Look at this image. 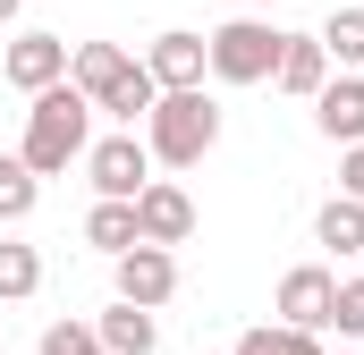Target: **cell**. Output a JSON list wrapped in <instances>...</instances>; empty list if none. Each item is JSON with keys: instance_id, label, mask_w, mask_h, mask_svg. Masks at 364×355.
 Instances as JSON below:
<instances>
[{"instance_id": "1", "label": "cell", "mask_w": 364, "mask_h": 355, "mask_svg": "<svg viewBox=\"0 0 364 355\" xmlns=\"http://www.w3.org/2000/svg\"><path fill=\"white\" fill-rule=\"evenodd\" d=\"M85 153H93V102H85L77 85H51V93H34L17 161H26L34 178H60L68 161H85Z\"/></svg>"}, {"instance_id": "2", "label": "cell", "mask_w": 364, "mask_h": 355, "mask_svg": "<svg viewBox=\"0 0 364 355\" xmlns=\"http://www.w3.org/2000/svg\"><path fill=\"white\" fill-rule=\"evenodd\" d=\"M68 85L85 93L93 110H110V119H153V102H161V85L144 77V60H127L119 43H77L68 51Z\"/></svg>"}, {"instance_id": "3", "label": "cell", "mask_w": 364, "mask_h": 355, "mask_svg": "<svg viewBox=\"0 0 364 355\" xmlns=\"http://www.w3.org/2000/svg\"><path fill=\"white\" fill-rule=\"evenodd\" d=\"M212 144H220V102H212V93H161V102H153L144 153H153L161 170H195Z\"/></svg>"}, {"instance_id": "4", "label": "cell", "mask_w": 364, "mask_h": 355, "mask_svg": "<svg viewBox=\"0 0 364 355\" xmlns=\"http://www.w3.org/2000/svg\"><path fill=\"white\" fill-rule=\"evenodd\" d=\"M203 51H212V77H220V85H272L288 34L263 26V17H229V26H212V34H203Z\"/></svg>"}, {"instance_id": "5", "label": "cell", "mask_w": 364, "mask_h": 355, "mask_svg": "<svg viewBox=\"0 0 364 355\" xmlns=\"http://www.w3.org/2000/svg\"><path fill=\"white\" fill-rule=\"evenodd\" d=\"M85 178H93L102 203H136V195L153 186V153H144L136 136H102V144L85 153Z\"/></svg>"}, {"instance_id": "6", "label": "cell", "mask_w": 364, "mask_h": 355, "mask_svg": "<svg viewBox=\"0 0 364 355\" xmlns=\"http://www.w3.org/2000/svg\"><path fill=\"white\" fill-rule=\"evenodd\" d=\"M110 288H119V305L153 313V305L178 296V254H161V246H127V254L110 263Z\"/></svg>"}, {"instance_id": "7", "label": "cell", "mask_w": 364, "mask_h": 355, "mask_svg": "<svg viewBox=\"0 0 364 355\" xmlns=\"http://www.w3.org/2000/svg\"><path fill=\"white\" fill-rule=\"evenodd\" d=\"M144 77H153L161 93H203V77H212V51H203V34H186V26L153 34V51H144Z\"/></svg>"}, {"instance_id": "8", "label": "cell", "mask_w": 364, "mask_h": 355, "mask_svg": "<svg viewBox=\"0 0 364 355\" xmlns=\"http://www.w3.org/2000/svg\"><path fill=\"white\" fill-rule=\"evenodd\" d=\"M136 237H144V246H161V254L186 246V237H195V195L170 186V178H153V186L136 195Z\"/></svg>"}, {"instance_id": "9", "label": "cell", "mask_w": 364, "mask_h": 355, "mask_svg": "<svg viewBox=\"0 0 364 355\" xmlns=\"http://www.w3.org/2000/svg\"><path fill=\"white\" fill-rule=\"evenodd\" d=\"M331 296H339V279L322 263H296L288 279H279V330H331Z\"/></svg>"}, {"instance_id": "10", "label": "cell", "mask_w": 364, "mask_h": 355, "mask_svg": "<svg viewBox=\"0 0 364 355\" xmlns=\"http://www.w3.org/2000/svg\"><path fill=\"white\" fill-rule=\"evenodd\" d=\"M0 77H9L17 93L68 85V43H60V34H17V43H9V60H0Z\"/></svg>"}, {"instance_id": "11", "label": "cell", "mask_w": 364, "mask_h": 355, "mask_svg": "<svg viewBox=\"0 0 364 355\" xmlns=\"http://www.w3.org/2000/svg\"><path fill=\"white\" fill-rule=\"evenodd\" d=\"M314 127L331 144H364V77H331L314 93Z\"/></svg>"}, {"instance_id": "12", "label": "cell", "mask_w": 364, "mask_h": 355, "mask_svg": "<svg viewBox=\"0 0 364 355\" xmlns=\"http://www.w3.org/2000/svg\"><path fill=\"white\" fill-rule=\"evenodd\" d=\"M279 93H296V102H314V93L331 85V51L314 43V34H288V51H279Z\"/></svg>"}, {"instance_id": "13", "label": "cell", "mask_w": 364, "mask_h": 355, "mask_svg": "<svg viewBox=\"0 0 364 355\" xmlns=\"http://www.w3.org/2000/svg\"><path fill=\"white\" fill-rule=\"evenodd\" d=\"M93 339H102V355H153V347H161L153 313H136V305H110V313L93 322Z\"/></svg>"}, {"instance_id": "14", "label": "cell", "mask_w": 364, "mask_h": 355, "mask_svg": "<svg viewBox=\"0 0 364 355\" xmlns=\"http://www.w3.org/2000/svg\"><path fill=\"white\" fill-rule=\"evenodd\" d=\"M85 246H102L110 263H119L127 246H144V237H136V203H93L85 212Z\"/></svg>"}, {"instance_id": "15", "label": "cell", "mask_w": 364, "mask_h": 355, "mask_svg": "<svg viewBox=\"0 0 364 355\" xmlns=\"http://www.w3.org/2000/svg\"><path fill=\"white\" fill-rule=\"evenodd\" d=\"M34 203H43V178L26 170V161H17V153H0V220H9V229H17V220H26V212H34Z\"/></svg>"}, {"instance_id": "16", "label": "cell", "mask_w": 364, "mask_h": 355, "mask_svg": "<svg viewBox=\"0 0 364 355\" xmlns=\"http://www.w3.org/2000/svg\"><path fill=\"white\" fill-rule=\"evenodd\" d=\"M314 237L331 246V254H364V203H322V220H314Z\"/></svg>"}, {"instance_id": "17", "label": "cell", "mask_w": 364, "mask_h": 355, "mask_svg": "<svg viewBox=\"0 0 364 355\" xmlns=\"http://www.w3.org/2000/svg\"><path fill=\"white\" fill-rule=\"evenodd\" d=\"M34 288H43V254L17 246V237H0V296L17 305V296H34Z\"/></svg>"}, {"instance_id": "18", "label": "cell", "mask_w": 364, "mask_h": 355, "mask_svg": "<svg viewBox=\"0 0 364 355\" xmlns=\"http://www.w3.org/2000/svg\"><path fill=\"white\" fill-rule=\"evenodd\" d=\"M314 43H322V51H331L339 68H364V9H339V17H331V26H322Z\"/></svg>"}, {"instance_id": "19", "label": "cell", "mask_w": 364, "mask_h": 355, "mask_svg": "<svg viewBox=\"0 0 364 355\" xmlns=\"http://www.w3.org/2000/svg\"><path fill=\"white\" fill-rule=\"evenodd\" d=\"M237 355H322V339H314V330H279V322H263V330L237 339Z\"/></svg>"}, {"instance_id": "20", "label": "cell", "mask_w": 364, "mask_h": 355, "mask_svg": "<svg viewBox=\"0 0 364 355\" xmlns=\"http://www.w3.org/2000/svg\"><path fill=\"white\" fill-rule=\"evenodd\" d=\"M331 330H339V339H364V279H339V296H331Z\"/></svg>"}, {"instance_id": "21", "label": "cell", "mask_w": 364, "mask_h": 355, "mask_svg": "<svg viewBox=\"0 0 364 355\" xmlns=\"http://www.w3.org/2000/svg\"><path fill=\"white\" fill-rule=\"evenodd\" d=\"M43 355H102V339H93V322H51Z\"/></svg>"}, {"instance_id": "22", "label": "cell", "mask_w": 364, "mask_h": 355, "mask_svg": "<svg viewBox=\"0 0 364 355\" xmlns=\"http://www.w3.org/2000/svg\"><path fill=\"white\" fill-rule=\"evenodd\" d=\"M339 195L364 203V144H348V161H339Z\"/></svg>"}, {"instance_id": "23", "label": "cell", "mask_w": 364, "mask_h": 355, "mask_svg": "<svg viewBox=\"0 0 364 355\" xmlns=\"http://www.w3.org/2000/svg\"><path fill=\"white\" fill-rule=\"evenodd\" d=\"M17 9H26V0H0V26H9V17H17Z\"/></svg>"}]
</instances>
